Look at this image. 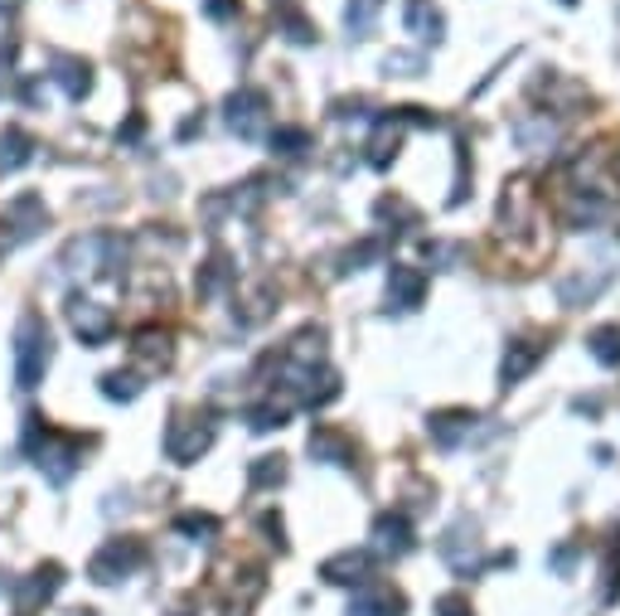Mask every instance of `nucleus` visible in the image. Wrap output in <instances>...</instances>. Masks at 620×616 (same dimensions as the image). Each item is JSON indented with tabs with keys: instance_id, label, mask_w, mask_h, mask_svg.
<instances>
[{
	"instance_id": "nucleus-35",
	"label": "nucleus",
	"mask_w": 620,
	"mask_h": 616,
	"mask_svg": "<svg viewBox=\"0 0 620 616\" xmlns=\"http://www.w3.org/2000/svg\"><path fill=\"white\" fill-rule=\"evenodd\" d=\"M558 5H577V0H558Z\"/></svg>"
},
{
	"instance_id": "nucleus-14",
	"label": "nucleus",
	"mask_w": 620,
	"mask_h": 616,
	"mask_svg": "<svg viewBox=\"0 0 620 616\" xmlns=\"http://www.w3.org/2000/svg\"><path fill=\"white\" fill-rule=\"evenodd\" d=\"M538 360H543V345H538V340H514L510 355H504V364H500V384L504 388L524 384V379L538 369Z\"/></svg>"
},
{
	"instance_id": "nucleus-5",
	"label": "nucleus",
	"mask_w": 620,
	"mask_h": 616,
	"mask_svg": "<svg viewBox=\"0 0 620 616\" xmlns=\"http://www.w3.org/2000/svg\"><path fill=\"white\" fill-rule=\"evenodd\" d=\"M44 223H49V209H44L39 195H15L5 205V214H0V239H5V248H20V243L39 239Z\"/></svg>"
},
{
	"instance_id": "nucleus-29",
	"label": "nucleus",
	"mask_w": 620,
	"mask_h": 616,
	"mask_svg": "<svg viewBox=\"0 0 620 616\" xmlns=\"http://www.w3.org/2000/svg\"><path fill=\"white\" fill-rule=\"evenodd\" d=\"M272 146H277L281 155H301V151H306V146H311V137H306V131H301V127H291V131H277Z\"/></svg>"
},
{
	"instance_id": "nucleus-8",
	"label": "nucleus",
	"mask_w": 620,
	"mask_h": 616,
	"mask_svg": "<svg viewBox=\"0 0 620 616\" xmlns=\"http://www.w3.org/2000/svg\"><path fill=\"white\" fill-rule=\"evenodd\" d=\"M369 573H374L369 548H344V554H335V558H325L320 563V578L335 582V588H364Z\"/></svg>"
},
{
	"instance_id": "nucleus-18",
	"label": "nucleus",
	"mask_w": 620,
	"mask_h": 616,
	"mask_svg": "<svg viewBox=\"0 0 620 616\" xmlns=\"http://www.w3.org/2000/svg\"><path fill=\"white\" fill-rule=\"evenodd\" d=\"M131 355L145 364V374H155V369H171V360H175L171 335H165V330H141L137 345H131Z\"/></svg>"
},
{
	"instance_id": "nucleus-7",
	"label": "nucleus",
	"mask_w": 620,
	"mask_h": 616,
	"mask_svg": "<svg viewBox=\"0 0 620 616\" xmlns=\"http://www.w3.org/2000/svg\"><path fill=\"white\" fill-rule=\"evenodd\" d=\"M69 326L83 345H107L112 330H117V316H112L107 306H97V301H87V297H69Z\"/></svg>"
},
{
	"instance_id": "nucleus-28",
	"label": "nucleus",
	"mask_w": 620,
	"mask_h": 616,
	"mask_svg": "<svg viewBox=\"0 0 620 616\" xmlns=\"http://www.w3.org/2000/svg\"><path fill=\"white\" fill-rule=\"evenodd\" d=\"M223 282H229V263H223V257H213L204 272H199V297H213Z\"/></svg>"
},
{
	"instance_id": "nucleus-6",
	"label": "nucleus",
	"mask_w": 620,
	"mask_h": 616,
	"mask_svg": "<svg viewBox=\"0 0 620 616\" xmlns=\"http://www.w3.org/2000/svg\"><path fill=\"white\" fill-rule=\"evenodd\" d=\"M229 127L238 131L243 141H262L267 137V93L238 88V93L229 97Z\"/></svg>"
},
{
	"instance_id": "nucleus-27",
	"label": "nucleus",
	"mask_w": 620,
	"mask_h": 616,
	"mask_svg": "<svg viewBox=\"0 0 620 616\" xmlns=\"http://www.w3.org/2000/svg\"><path fill=\"white\" fill-rule=\"evenodd\" d=\"M103 394H107L112 403H117V398H121V403H131V398L141 394V379H137V374H121V369H117V374H107V379H103Z\"/></svg>"
},
{
	"instance_id": "nucleus-36",
	"label": "nucleus",
	"mask_w": 620,
	"mask_h": 616,
	"mask_svg": "<svg viewBox=\"0 0 620 616\" xmlns=\"http://www.w3.org/2000/svg\"><path fill=\"white\" fill-rule=\"evenodd\" d=\"M20 616H25V612H20Z\"/></svg>"
},
{
	"instance_id": "nucleus-25",
	"label": "nucleus",
	"mask_w": 620,
	"mask_h": 616,
	"mask_svg": "<svg viewBox=\"0 0 620 616\" xmlns=\"http://www.w3.org/2000/svg\"><path fill=\"white\" fill-rule=\"evenodd\" d=\"M277 5H281V25H286V39H296V44H311V39H315V25H311V20L301 15L296 5H286V0H277Z\"/></svg>"
},
{
	"instance_id": "nucleus-23",
	"label": "nucleus",
	"mask_w": 620,
	"mask_h": 616,
	"mask_svg": "<svg viewBox=\"0 0 620 616\" xmlns=\"http://www.w3.org/2000/svg\"><path fill=\"white\" fill-rule=\"evenodd\" d=\"M592 355L601 360L606 369H616L620 364V326H601V330H592Z\"/></svg>"
},
{
	"instance_id": "nucleus-15",
	"label": "nucleus",
	"mask_w": 620,
	"mask_h": 616,
	"mask_svg": "<svg viewBox=\"0 0 620 616\" xmlns=\"http://www.w3.org/2000/svg\"><path fill=\"white\" fill-rule=\"evenodd\" d=\"M306 446H311V456H315V462H330V466H354V442H349L344 432L325 428V422L311 432V442H306Z\"/></svg>"
},
{
	"instance_id": "nucleus-31",
	"label": "nucleus",
	"mask_w": 620,
	"mask_h": 616,
	"mask_svg": "<svg viewBox=\"0 0 620 616\" xmlns=\"http://www.w3.org/2000/svg\"><path fill=\"white\" fill-rule=\"evenodd\" d=\"M436 616H476V612H470V597H466V592H446V597L436 602Z\"/></svg>"
},
{
	"instance_id": "nucleus-22",
	"label": "nucleus",
	"mask_w": 620,
	"mask_h": 616,
	"mask_svg": "<svg viewBox=\"0 0 620 616\" xmlns=\"http://www.w3.org/2000/svg\"><path fill=\"white\" fill-rule=\"evenodd\" d=\"M247 480H253V490L281 486V480H286V456H257L253 472H247Z\"/></svg>"
},
{
	"instance_id": "nucleus-24",
	"label": "nucleus",
	"mask_w": 620,
	"mask_h": 616,
	"mask_svg": "<svg viewBox=\"0 0 620 616\" xmlns=\"http://www.w3.org/2000/svg\"><path fill=\"white\" fill-rule=\"evenodd\" d=\"M175 530L185 534V539H195V544H209L213 534H219V520H213V514H195V510H189V514H179V520H175Z\"/></svg>"
},
{
	"instance_id": "nucleus-21",
	"label": "nucleus",
	"mask_w": 620,
	"mask_h": 616,
	"mask_svg": "<svg viewBox=\"0 0 620 616\" xmlns=\"http://www.w3.org/2000/svg\"><path fill=\"white\" fill-rule=\"evenodd\" d=\"M30 155H35V141H30L20 127H10L5 137H0V171H20Z\"/></svg>"
},
{
	"instance_id": "nucleus-34",
	"label": "nucleus",
	"mask_w": 620,
	"mask_h": 616,
	"mask_svg": "<svg viewBox=\"0 0 620 616\" xmlns=\"http://www.w3.org/2000/svg\"><path fill=\"white\" fill-rule=\"evenodd\" d=\"M175 616H195V612H185V607H179V612H175Z\"/></svg>"
},
{
	"instance_id": "nucleus-3",
	"label": "nucleus",
	"mask_w": 620,
	"mask_h": 616,
	"mask_svg": "<svg viewBox=\"0 0 620 616\" xmlns=\"http://www.w3.org/2000/svg\"><path fill=\"white\" fill-rule=\"evenodd\" d=\"M145 558H151V554H145L141 539H107L93 554V563H87V578L112 588V582H121V578L137 573V568H145Z\"/></svg>"
},
{
	"instance_id": "nucleus-26",
	"label": "nucleus",
	"mask_w": 620,
	"mask_h": 616,
	"mask_svg": "<svg viewBox=\"0 0 620 616\" xmlns=\"http://www.w3.org/2000/svg\"><path fill=\"white\" fill-rule=\"evenodd\" d=\"M286 403H262V408L247 412V422H253V432H272V428H286Z\"/></svg>"
},
{
	"instance_id": "nucleus-10",
	"label": "nucleus",
	"mask_w": 620,
	"mask_h": 616,
	"mask_svg": "<svg viewBox=\"0 0 620 616\" xmlns=\"http://www.w3.org/2000/svg\"><path fill=\"white\" fill-rule=\"evenodd\" d=\"M59 588H63V568H59V563H39L35 573H30L25 582H15V588H10V592H15V597H20V612L30 616V612L39 607V602H49Z\"/></svg>"
},
{
	"instance_id": "nucleus-2",
	"label": "nucleus",
	"mask_w": 620,
	"mask_h": 616,
	"mask_svg": "<svg viewBox=\"0 0 620 616\" xmlns=\"http://www.w3.org/2000/svg\"><path fill=\"white\" fill-rule=\"evenodd\" d=\"M49 360H54V345H49V326H44V316H20V326H15V384L20 388H39Z\"/></svg>"
},
{
	"instance_id": "nucleus-33",
	"label": "nucleus",
	"mask_w": 620,
	"mask_h": 616,
	"mask_svg": "<svg viewBox=\"0 0 620 616\" xmlns=\"http://www.w3.org/2000/svg\"><path fill=\"white\" fill-rule=\"evenodd\" d=\"M5 69H10V54H0V83H5V78H10Z\"/></svg>"
},
{
	"instance_id": "nucleus-11",
	"label": "nucleus",
	"mask_w": 620,
	"mask_h": 616,
	"mask_svg": "<svg viewBox=\"0 0 620 616\" xmlns=\"http://www.w3.org/2000/svg\"><path fill=\"white\" fill-rule=\"evenodd\" d=\"M374 548L383 558H402V554H412V524H408V514H378L374 520Z\"/></svg>"
},
{
	"instance_id": "nucleus-30",
	"label": "nucleus",
	"mask_w": 620,
	"mask_h": 616,
	"mask_svg": "<svg viewBox=\"0 0 620 616\" xmlns=\"http://www.w3.org/2000/svg\"><path fill=\"white\" fill-rule=\"evenodd\" d=\"M378 253H383V248H378L374 239H369V243H359V248H349V253H344V272H359V267H364V263H374Z\"/></svg>"
},
{
	"instance_id": "nucleus-19",
	"label": "nucleus",
	"mask_w": 620,
	"mask_h": 616,
	"mask_svg": "<svg viewBox=\"0 0 620 616\" xmlns=\"http://www.w3.org/2000/svg\"><path fill=\"white\" fill-rule=\"evenodd\" d=\"M402 121H408V112H398V117H383V121H378V137L369 141V161H374V165H388L393 155H398Z\"/></svg>"
},
{
	"instance_id": "nucleus-9",
	"label": "nucleus",
	"mask_w": 620,
	"mask_h": 616,
	"mask_svg": "<svg viewBox=\"0 0 620 616\" xmlns=\"http://www.w3.org/2000/svg\"><path fill=\"white\" fill-rule=\"evenodd\" d=\"M426 297V272L408 263H393L388 272V311H417Z\"/></svg>"
},
{
	"instance_id": "nucleus-1",
	"label": "nucleus",
	"mask_w": 620,
	"mask_h": 616,
	"mask_svg": "<svg viewBox=\"0 0 620 616\" xmlns=\"http://www.w3.org/2000/svg\"><path fill=\"white\" fill-rule=\"evenodd\" d=\"M25 452L35 456V466L54 486H63V480L83 466V437L49 428L44 418H25Z\"/></svg>"
},
{
	"instance_id": "nucleus-12",
	"label": "nucleus",
	"mask_w": 620,
	"mask_h": 616,
	"mask_svg": "<svg viewBox=\"0 0 620 616\" xmlns=\"http://www.w3.org/2000/svg\"><path fill=\"white\" fill-rule=\"evenodd\" d=\"M476 422H480V412H470V408H446V412H432V442L436 446H460L470 432H476Z\"/></svg>"
},
{
	"instance_id": "nucleus-32",
	"label": "nucleus",
	"mask_w": 620,
	"mask_h": 616,
	"mask_svg": "<svg viewBox=\"0 0 620 616\" xmlns=\"http://www.w3.org/2000/svg\"><path fill=\"white\" fill-rule=\"evenodd\" d=\"M204 15L209 20H233L238 15V0H204Z\"/></svg>"
},
{
	"instance_id": "nucleus-16",
	"label": "nucleus",
	"mask_w": 620,
	"mask_h": 616,
	"mask_svg": "<svg viewBox=\"0 0 620 616\" xmlns=\"http://www.w3.org/2000/svg\"><path fill=\"white\" fill-rule=\"evenodd\" d=\"M49 78L63 88V97H69V103H83L87 88H93V69H87L83 59H69V54H59V59H54V73Z\"/></svg>"
},
{
	"instance_id": "nucleus-17",
	"label": "nucleus",
	"mask_w": 620,
	"mask_h": 616,
	"mask_svg": "<svg viewBox=\"0 0 620 616\" xmlns=\"http://www.w3.org/2000/svg\"><path fill=\"white\" fill-rule=\"evenodd\" d=\"M402 592H393V588H369L364 582V592L354 597V607H349V616H402Z\"/></svg>"
},
{
	"instance_id": "nucleus-20",
	"label": "nucleus",
	"mask_w": 620,
	"mask_h": 616,
	"mask_svg": "<svg viewBox=\"0 0 620 616\" xmlns=\"http://www.w3.org/2000/svg\"><path fill=\"white\" fill-rule=\"evenodd\" d=\"M378 15H383V0H349V5H344L349 35H354V39H369V35H374V25H378Z\"/></svg>"
},
{
	"instance_id": "nucleus-4",
	"label": "nucleus",
	"mask_w": 620,
	"mask_h": 616,
	"mask_svg": "<svg viewBox=\"0 0 620 616\" xmlns=\"http://www.w3.org/2000/svg\"><path fill=\"white\" fill-rule=\"evenodd\" d=\"M209 446H213V422L175 412L171 428H165V456H171L175 466H195L199 456L209 452Z\"/></svg>"
},
{
	"instance_id": "nucleus-13",
	"label": "nucleus",
	"mask_w": 620,
	"mask_h": 616,
	"mask_svg": "<svg viewBox=\"0 0 620 616\" xmlns=\"http://www.w3.org/2000/svg\"><path fill=\"white\" fill-rule=\"evenodd\" d=\"M402 20H408V30L422 44H442L446 39V15L432 5V0H402Z\"/></svg>"
}]
</instances>
